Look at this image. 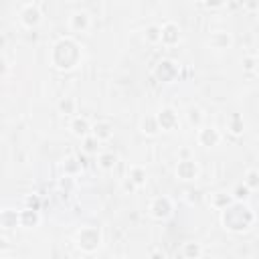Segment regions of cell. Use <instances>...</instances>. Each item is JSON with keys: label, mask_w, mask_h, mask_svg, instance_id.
Returning <instances> with one entry per match:
<instances>
[{"label": "cell", "mask_w": 259, "mask_h": 259, "mask_svg": "<svg viewBox=\"0 0 259 259\" xmlns=\"http://www.w3.org/2000/svg\"><path fill=\"white\" fill-rule=\"evenodd\" d=\"M243 182L251 188V190H259V170L257 168H249L243 176Z\"/></svg>", "instance_id": "29"}, {"label": "cell", "mask_w": 259, "mask_h": 259, "mask_svg": "<svg viewBox=\"0 0 259 259\" xmlns=\"http://www.w3.org/2000/svg\"><path fill=\"white\" fill-rule=\"evenodd\" d=\"M243 6L249 12H255V10H259V0H243Z\"/></svg>", "instance_id": "34"}, {"label": "cell", "mask_w": 259, "mask_h": 259, "mask_svg": "<svg viewBox=\"0 0 259 259\" xmlns=\"http://www.w3.org/2000/svg\"><path fill=\"white\" fill-rule=\"evenodd\" d=\"M57 111L61 115H65V117L77 115V101H75V97H61L57 101Z\"/></svg>", "instance_id": "23"}, {"label": "cell", "mask_w": 259, "mask_h": 259, "mask_svg": "<svg viewBox=\"0 0 259 259\" xmlns=\"http://www.w3.org/2000/svg\"><path fill=\"white\" fill-rule=\"evenodd\" d=\"M202 4H204L208 10H221V8L227 4V0H202Z\"/></svg>", "instance_id": "31"}, {"label": "cell", "mask_w": 259, "mask_h": 259, "mask_svg": "<svg viewBox=\"0 0 259 259\" xmlns=\"http://www.w3.org/2000/svg\"><path fill=\"white\" fill-rule=\"evenodd\" d=\"M190 2H202V0H190Z\"/></svg>", "instance_id": "37"}, {"label": "cell", "mask_w": 259, "mask_h": 259, "mask_svg": "<svg viewBox=\"0 0 259 259\" xmlns=\"http://www.w3.org/2000/svg\"><path fill=\"white\" fill-rule=\"evenodd\" d=\"M257 221H259V214H257Z\"/></svg>", "instance_id": "38"}, {"label": "cell", "mask_w": 259, "mask_h": 259, "mask_svg": "<svg viewBox=\"0 0 259 259\" xmlns=\"http://www.w3.org/2000/svg\"><path fill=\"white\" fill-rule=\"evenodd\" d=\"M156 117H158V123H160V130H162V132H172V130H176L178 123H180L176 109H174V107H168V105H166V107H160L158 113H156Z\"/></svg>", "instance_id": "10"}, {"label": "cell", "mask_w": 259, "mask_h": 259, "mask_svg": "<svg viewBox=\"0 0 259 259\" xmlns=\"http://www.w3.org/2000/svg\"><path fill=\"white\" fill-rule=\"evenodd\" d=\"M40 20H42V10L36 2H24L18 8V22H20L22 28L32 30L40 24Z\"/></svg>", "instance_id": "5"}, {"label": "cell", "mask_w": 259, "mask_h": 259, "mask_svg": "<svg viewBox=\"0 0 259 259\" xmlns=\"http://www.w3.org/2000/svg\"><path fill=\"white\" fill-rule=\"evenodd\" d=\"M186 121H188V125L194 127V130H198L200 125H204V123H202V121H204L202 109H200L198 105H190V107L186 109Z\"/></svg>", "instance_id": "24"}, {"label": "cell", "mask_w": 259, "mask_h": 259, "mask_svg": "<svg viewBox=\"0 0 259 259\" xmlns=\"http://www.w3.org/2000/svg\"><path fill=\"white\" fill-rule=\"evenodd\" d=\"M61 168H63V174H65L67 178H73V176H77V174L83 172V162H81V158H77V156H69V158L63 160Z\"/></svg>", "instance_id": "20"}, {"label": "cell", "mask_w": 259, "mask_h": 259, "mask_svg": "<svg viewBox=\"0 0 259 259\" xmlns=\"http://www.w3.org/2000/svg\"><path fill=\"white\" fill-rule=\"evenodd\" d=\"M67 26L75 34L89 32V28H91V16H89V12H85V10H73L69 14V18H67Z\"/></svg>", "instance_id": "8"}, {"label": "cell", "mask_w": 259, "mask_h": 259, "mask_svg": "<svg viewBox=\"0 0 259 259\" xmlns=\"http://www.w3.org/2000/svg\"><path fill=\"white\" fill-rule=\"evenodd\" d=\"M196 142L202 148H217L223 142V134L214 125H200L196 130Z\"/></svg>", "instance_id": "7"}, {"label": "cell", "mask_w": 259, "mask_h": 259, "mask_svg": "<svg viewBox=\"0 0 259 259\" xmlns=\"http://www.w3.org/2000/svg\"><path fill=\"white\" fill-rule=\"evenodd\" d=\"M140 132H142L146 138H156V136L162 132L156 113H148V115H144V117L140 119Z\"/></svg>", "instance_id": "16"}, {"label": "cell", "mask_w": 259, "mask_h": 259, "mask_svg": "<svg viewBox=\"0 0 259 259\" xmlns=\"http://www.w3.org/2000/svg\"><path fill=\"white\" fill-rule=\"evenodd\" d=\"M154 77L162 83H170L178 77V65L170 59H162L156 67H154Z\"/></svg>", "instance_id": "9"}, {"label": "cell", "mask_w": 259, "mask_h": 259, "mask_svg": "<svg viewBox=\"0 0 259 259\" xmlns=\"http://www.w3.org/2000/svg\"><path fill=\"white\" fill-rule=\"evenodd\" d=\"M180 255L182 257H190V259L194 257L196 259V257H202L204 255V249H202L200 243H184L182 249H180Z\"/></svg>", "instance_id": "27"}, {"label": "cell", "mask_w": 259, "mask_h": 259, "mask_svg": "<svg viewBox=\"0 0 259 259\" xmlns=\"http://www.w3.org/2000/svg\"><path fill=\"white\" fill-rule=\"evenodd\" d=\"M91 127H93V123L85 115H73L69 119V132H71V136H75L79 140H83L85 136H89L91 134Z\"/></svg>", "instance_id": "12"}, {"label": "cell", "mask_w": 259, "mask_h": 259, "mask_svg": "<svg viewBox=\"0 0 259 259\" xmlns=\"http://www.w3.org/2000/svg\"><path fill=\"white\" fill-rule=\"evenodd\" d=\"M188 154H190V152L184 148V150H180V154H178V156H180V158H188Z\"/></svg>", "instance_id": "36"}, {"label": "cell", "mask_w": 259, "mask_h": 259, "mask_svg": "<svg viewBox=\"0 0 259 259\" xmlns=\"http://www.w3.org/2000/svg\"><path fill=\"white\" fill-rule=\"evenodd\" d=\"M231 202H235V198H233V192H227V190H214L208 196V204L214 210H225Z\"/></svg>", "instance_id": "17"}, {"label": "cell", "mask_w": 259, "mask_h": 259, "mask_svg": "<svg viewBox=\"0 0 259 259\" xmlns=\"http://www.w3.org/2000/svg\"><path fill=\"white\" fill-rule=\"evenodd\" d=\"M180 38H182L180 26L174 20H166L162 24V45L164 47H174V45L180 42Z\"/></svg>", "instance_id": "11"}, {"label": "cell", "mask_w": 259, "mask_h": 259, "mask_svg": "<svg viewBox=\"0 0 259 259\" xmlns=\"http://www.w3.org/2000/svg\"><path fill=\"white\" fill-rule=\"evenodd\" d=\"M206 45L214 51H227L233 47V34L227 30H214V32H210Z\"/></svg>", "instance_id": "13"}, {"label": "cell", "mask_w": 259, "mask_h": 259, "mask_svg": "<svg viewBox=\"0 0 259 259\" xmlns=\"http://www.w3.org/2000/svg\"><path fill=\"white\" fill-rule=\"evenodd\" d=\"M18 219H20V227L22 229H36L40 225V210L24 206L22 210H18Z\"/></svg>", "instance_id": "14"}, {"label": "cell", "mask_w": 259, "mask_h": 259, "mask_svg": "<svg viewBox=\"0 0 259 259\" xmlns=\"http://www.w3.org/2000/svg\"><path fill=\"white\" fill-rule=\"evenodd\" d=\"M241 65H243V71H247V73L259 69V61H257L255 55H247V57H243V59H241Z\"/></svg>", "instance_id": "30"}, {"label": "cell", "mask_w": 259, "mask_h": 259, "mask_svg": "<svg viewBox=\"0 0 259 259\" xmlns=\"http://www.w3.org/2000/svg\"><path fill=\"white\" fill-rule=\"evenodd\" d=\"M174 174H176V178L182 180V182H192V180L198 178L200 166H198V162H196L194 158H178L176 168H174Z\"/></svg>", "instance_id": "6"}, {"label": "cell", "mask_w": 259, "mask_h": 259, "mask_svg": "<svg viewBox=\"0 0 259 259\" xmlns=\"http://www.w3.org/2000/svg\"><path fill=\"white\" fill-rule=\"evenodd\" d=\"M231 192H233V198H235V200H243V202H247V200H249V196H251V188H249L245 182L235 184Z\"/></svg>", "instance_id": "28"}, {"label": "cell", "mask_w": 259, "mask_h": 259, "mask_svg": "<svg viewBox=\"0 0 259 259\" xmlns=\"http://www.w3.org/2000/svg\"><path fill=\"white\" fill-rule=\"evenodd\" d=\"M101 142L93 136V134H89V136H85L83 138V146H81V150H83V154H87V156H97L101 150Z\"/></svg>", "instance_id": "26"}, {"label": "cell", "mask_w": 259, "mask_h": 259, "mask_svg": "<svg viewBox=\"0 0 259 259\" xmlns=\"http://www.w3.org/2000/svg\"><path fill=\"white\" fill-rule=\"evenodd\" d=\"M174 212V200L166 194H158L150 200L148 204V214L154 219V221H168Z\"/></svg>", "instance_id": "4"}, {"label": "cell", "mask_w": 259, "mask_h": 259, "mask_svg": "<svg viewBox=\"0 0 259 259\" xmlns=\"http://www.w3.org/2000/svg\"><path fill=\"white\" fill-rule=\"evenodd\" d=\"M125 176L136 184L138 190L148 184V172H146V168L140 166V164H132V166L127 168V174H125Z\"/></svg>", "instance_id": "18"}, {"label": "cell", "mask_w": 259, "mask_h": 259, "mask_svg": "<svg viewBox=\"0 0 259 259\" xmlns=\"http://www.w3.org/2000/svg\"><path fill=\"white\" fill-rule=\"evenodd\" d=\"M26 206H30V208H38L40 210V200H38V196H26Z\"/></svg>", "instance_id": "33"}, {"label": "cell", "mask_w": 259, "mask_h": 259, "mask_svg": "<svg viewBox=\"0 0 259 259\" xmlns=\"http://www.w3.org/2000/svg\"><path fill=\"white\" fill-rule=\"evenodd\" d=\"M103 243V233L99 227L93 225H85L75 233V247L83 253H95Z\"/></svg>", "instance_id": "3"}, {"label": "cell", "mask_w": 259, "mask_h": 259, "mask_svg": "<svg viewBox=\"0 0 259 259\" xmlns=\"http://www.w3.org/2000/svg\"><path fill=\"white\" fill-rule=\"evenodd\" d=\"M257 71H259V69H257Z\"/></svg>", "instance_id": "39"}, {"label": "cell", "mask_w": 259, "mask_h": 259, "mask_svg": "<svg viewBox=\"0 0 259 259\" xmlns=\"http://www.w3.org/2000/svg\"><path fill=\"white\" fill-rule=\"evenodd\" d=\"M121 186H123V190H125V192H134V190H138V188H136V184H134L127 176H125V178H121Z\"/></svg>", "instance_id": "32"}, {"label": "cell", "mask_w": 259, "mask_h": 259, "mask_svg": "<svg viewBox=\"0 0 259 259\" xmlns=\"http://www.w3.org/2000/svg\"><path fill=\"white\" fill-rule=\"evenodd\" d=\"M227 132H229L233 138L243 136V132H245V119H243L241 113H231V115L227 117Z\"/></svg>", "instance_id": "22"}, {"label": "cell", "mask_w": 259, "mask_h": 259, "mask_svg": "<svg viewBox=\"0 0 259 259\" xmlns=\"http://www.w3.org/2000/svg\"><path fill=\"white\" fill-rule=\"evenodd\" d=\"M81 59H83L81 45L73 36H61L59 40H55V45L49 51V65L61 73L73 71L81 63Z\"/></svg>", "instance_id": "1"}, {"label": "cell", "mask_w": 259, "mask_h": 259, "mask_svg": "<svg viewBox=\"0 0 259 259\" xmlns=\"http://www.w3.org/2000/svg\"><path fill=\"white\" fill-rule=\"evenodd\" d=\"M91 134L103 144V142H109L113 138V123L109 119H97L91 127Z\"/></svg>", "instance_id": "15"}, {"label": "cell", "mask_w": 259, "mask_h": 259, "mask_svg": "<svg viewBox=\"0 0 259 259\" xmlns=\"http://www.w3.org/2000/svg\"><path fill=\"white\" fill-rule=\"evenodd\" d=\"M0 227H2L4 233H6V231H12V229H16V227H20L18 212L12 210V208H4V210L0 212Z\"/></svg>", "instance_id": "21"}, {"label": "cell", "mask_w": 259, "mask_h": 259, "mask_svg": "<svg viewBox=\"0 0 259 259\" xmlns=\"http://www.w3.org/2000/svg\"><path fill=\"white\" fill-rule=\"evenodd\" d=\"M257 223V212L243 200L231 202L225 210H221V225L225 231L233 235L249 233Z\"/></svg>", "instance_id": "2"}, {"label": "cell", "mask_w": 259, "mask_h": 259, "mask_svg": "<svg viewBox=\"0 0 259 259\" xmlns=\"http://www.w3.org/2000/svg\"><path fill=\"white\" fill-rule=\"evenodd\" d=\"M117 166V154L111 150H103L97 154V168L103 172H111Z\"/></svg>", "instance_id": "19"}, {"label": "cell", "mask_w": 259, "mask_h": 259, "mask_svg": "<svg viewBox=\"0 0 259 259\" xmlns=\"http://www.w3.org/2000/svg\"><path fill=\"white\" fill-rule=\"evenodd\" d=\"M8 69H10V63H8L6 55H4V57H2V77H6V75H8Z\"/></svg>", "instance_id": "35"}, {"label": "cell", "mask_w": 259, "mask_h": 259, "mask_svg": "<svg viewBox=\"0 0 259 259\" xmlns=\"http://www.w3.org/2000/svg\"><path fill=\"white\" fill-rule=\"evenodd\" d=\"M144 40L148 45H160L162 42V26L160 24H148L144 28Z\"/></svg>", "instance_id": "25"}]
</instances>
